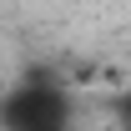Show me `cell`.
Here are the masks:
<instances>
[{
    "label": "cell",
    "instance_id": "1",
    "mask_svg": "<svg viewBox=\"0 0 131 131\" xmlns=\"http://www.w3.org/2000/svg\"><path fill=\"white\" fill-rule=\"evenodd\" d=\"M71 96L50 76H25L0 101V131H71Z\"/></svg>",
    "mask_w": 131,
    "mask_h": 131
},
{
    "label": "cell",
    "instance_id": "2",
    "mask_svg": "<svg viewBox=\"0 0 131 131\" xmlns=\"http://www.w3.org/2000/svg\"><path fill=\"white\" fill-rule=\"evenodd\" d=\"M116 116H121V126L131 131V91H126V96H121V101H116Z\"/></svg>",
    "mask_w": 131,
    "mask_h": 131
}]
</instances>
